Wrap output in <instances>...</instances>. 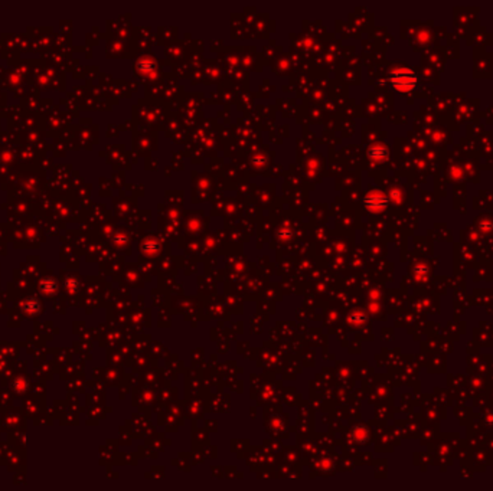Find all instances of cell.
<instances>
[{
    "mask_svg": "<svg viewBox=\"0 0 493 491\" xmlns=\"http://www.w3.org/2000/svg\"><path fill=\"white\" fill-rule=\"evenodd\" d=\"M389 80L392 87L402 93H408L417 85V75L414 74V71L408 68H398L392 71Z\"/></svg>",
    "mask_w": 493,
    "mask_h": 491,
    "instance_id": "1",
    "label": "cell"
},
{
    "mask_svg": "<svg viewBox=\"0 0 493 491\" xmlns=\"http://www.w3.org/2000/svg\"><path fill=\"white\" fill-rule=\"evenodd\" d=\"M385 154H386V151L383 150V149H372L370 150V156L375 157V159H381Z\"/></svg>",
    "mask_w": 493,
    "mask_h": 491,
    "instance_id": "3",
    "label": "cell"
},
{
    "mask_svg": "<svg viewBox=\"0 0 493 491\" xmlns=\"http://www.w3.org/2000/svg\"><path fill=\"white\" fill-rule=\"evenodd\" d=\"M365 203L370 210H382L386 206V197H383L382 195H370Z\"/></svg>",
    "mask_w": 493,
    "mask_h": 491,
    "instance_id": "2",
    "label": "cell"
}]
</instances>
